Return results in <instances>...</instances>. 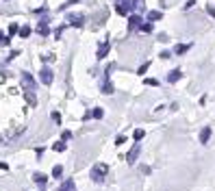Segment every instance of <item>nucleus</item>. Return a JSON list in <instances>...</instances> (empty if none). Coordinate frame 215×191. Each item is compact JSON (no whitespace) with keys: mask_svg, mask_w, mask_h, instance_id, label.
I'll return each mask as SVG.
<instances>
[{"mask_svg":"<svg viewBox=\"0 0 215 191\" xmlns=\"http://www.w3.org/2000/svg\"><path fill=\"white\" fill-rule=\"evenodd\" d=\"M107 172H109V165H107V163H98V165L91 167V174H89V176H91L93 183H104Z\"/></svg>","mask_w":215,"mask_h":191,"instance_id":"f257e3e1","label":"nucleus"},{"mask_svg":"<svg viewBox=\"0 0 215 191\" xmlns=\"http://www.w3.org/2000/svg\"><path fill=\"white\" fill-rule=\"evenodd\" d=\"M135 7H137V0H120V2H115V9H118L120 15H128L130 11H135Z\"/></svg>","mask_w":215,"mask_h":191,"instance_id":"f03ea898","label":"nucleus"},{"mask_svg":"<svg viewBox=\"0 0 215 191\" xmlns=\"http://www.w3.org/2000/svg\"><path fill=\"white\" fill-rule=\"evenodd\" d=\"M68 24L74 26V28H81V26L85 24V17H83L81 13H70V15H68Z\"/></svg>","mask_w":215,"mask_h":191,"instance_id":"7ed1b4c3","label":"nucleus"},{"mask_svg":"<svg viewBox=\"0 0 215 191\" xmlns=\"http://www.w3.org/2000/svg\"><path fill=\"white\" fill-rule=\"evenodd\" d=\"M52 76H54V74H52V70L43 65L42 72H39V81H42L43 85H50V83H52Z\"/></svg>","mask_w":215,"mask_h":191,"instance_id":"20e7f679","label":"nucleus"},{"mask_svg":"<svg viewBox=\"0 0 215 191\" xmlns=\"http://www.w3.org/2000/svg\"><path fill=\"white\" fill-rule=\"evenodd\" d=\"M33 183H35L39 189H46V185H48V176L42 174V172H35V174H33Z\"/></svg>","mask_w":215,"mask_h":191,"instance_id":"39448f33","label":"nucleus"},{"mask_svg":"<svg viewBox=\"0 0 215 191\" xmlns=\"http://www.w3.org/2000/svg\"><path fill=\"white\" fill-rule=\"evenodd\" d=\"M22 85H24V89H35L37 87L35 81H33V76L28 72H22Z\"/></svg>","mask_w":215,"mask_h":191,"instance_id":"423d86ee","label":"nucleus"},{"mask_svg":"<svg viewBox=\"0 0 215 191\" xmlns=\"http://www.w3.org/2000/svg\"><path fill=\"white\" fill-rule=\"evenodd\" d=\"M109 50H111V44H109V42H102V44L98 46V52H96L98 61H100V59H104V56L109 54Z\"/></svg>","mask_w":215,"mask_h":191,"instance_id":"0eeeda50","label":"nucleus"},{"mask_svg":"<svg viewBox=\"0 0 215 191\" xmlns=\"http://www.w3.org/2000/svg\"><path fill=\"white\" fill-rule=\"evenodd\" d=\"M139 152H141V148H139V143H135V145H132V150H130L128 154H126V161H128L130 165H132V163L137 161V156H139Z\"/></svg>","mask_w":215,"mask_h":191,"instance_id":"6e6552de","label":"nucleus"},{"mask_svg":"<svg viewBox=\"0 0 215 191\" xmlns=\"http://www.w3.org/2000/svg\"><path fill=\"white\" fill-rule=\"evenodd\" d=\"M48 22H50V20H48V17H43L42 22L37 24V33H39V35H43V37L50 33V26H48Z\"/></svg>","mask_w":215,"mask_h":191,"instance_id":"1a4fd4ad","label":"nucleus"},{"mask_svg":"<svg viewBox=\"0 0 215 191\" xmlns=\"http://www.w3.org/2000/svg\"><path fill=\"white\" fill-rule=\"evenodd\" d=\"M139 26H141V17H139L137 13H132V15L128 17V28L135 31V28H139Z\"/></svg>","mask_w":215,"mask_h":191,"instance_id":"9d476101","label":"nucleus"},{"mask_svg":"<svg viewBox=\"0 0 215 191\" xmlns=\"http://www.w3.org/2000/svg\"><path fill=\"white\" fill-rule=\"evenodd\" d=\"M59 191H76V183H74L72 178H68V180H63V183H61Z\"/></svg>","mask_w":215,"mask_h":191,"instance_id":"9b49d317","label":"nucleus"},{"mask_svg":"<svg viewBox=\"0 0 215 191\" xmlns=\"http://www.w3.org/2000/svg\"><path fill=\"white\" fill-rule=\"evenodd\" d=\"M180 76H182V72H180V70H172V72L168 74V83H176Z\"/></svg>","mask_w":215,"mask_h":191,"instance_id":"f8f14e48","label":"nucleus"},{"mask_svg":"<svg viewBox=\"0 0 215 191\" xmlns=\"http://www.w3.org/2000/svg\"><path fill=\"white\" fill-rule=\"evenodd\" d=\"M26 100H28V104H31V106H35V104H37V98H35V89H26Z\"/></svg>","mask_w":215,"mask_h":191,"instance_id":"ddd939ff","label":"nucleus"},{"mask_svg":"<svg viewBox=\"0 0 215 191\" xmlns=\"http://www.w3.org/2000/svg\"><path fill=\"white\" fill-rule=\"evenodd\" d=\"M209 139H211V128H202V133H200V141L209 143Z\"/></svg>","mask_w":215,"mask_h":191,"instance_id":"4468645a","label":"nucleus"},{"mask_svg":"<svg viewBox=\"0 0 215 191\" xmlns=\"http://www.w3.org/2000/svg\"><path fill=\"white\" fill-rule=\"evenodd\" d=\"M18 33H20V24L11 22V24H9V37H13V35H18Z\"/></svg>","mask_w":215,"mask_h":191,"instance_id":"2eb2a0df","label":"nucleus"},{"mask_svg":"<svg viewBox=\"0 0 215 191\" xmlns=\"http://www.w3.org/2000/svg\"><path fill=\"white\" fill-rule=\"evenodd\" d=\"M157 20H161V11H150L148 13V22H157Z\"/></svg>","mask_w":215,"mask_h":191,"instance_id":"dca6fc26","label":"nucleus"},{"mask_svg":"<svg viewBox=\"0 0 215 191\" xmlns=\"http://www.w3.org/2000/svg\"><path fill=\"white\" fill-rule=\"evenodd\" d=\"M143 33H152L154 31V26H152V22H141V26H139Z\"/></svg>","mask_w":215,"mask_h":191,"instance_id":"f3484780","label":"nucleus"},{"mask_svg":"<svg viewBox=\"0 0 215 191\" xmlns=\"http://www.w3.org/2000/svg\"><path fill=\"white\" fill-rule=\"evenodd\" d=\"M91 117H96V120H102V117H104V111L98 106V109H93V111H91Z\"/></svg>","mask_w":215,"mask_h":191,"instance_id":"a211bd4d","label":"nucleus"},{"mask_svg":"<svg viewBox=\"0 0 215 191\" xmlns=\"http://www.w3.org/2000/svg\"><path fill=\"white\" fill-rule=\"evenodd\" d=\"M189 48H191V44H185V46L180 44V46H176V50H174V52H176V54H185Z\"/></svg>","mask_w":215,"mask_h":191,"instance_id":"6ab92c4d","label":"nucleus"},{"mask_svg":"<svg viewBox=\"0 0 215 191\" xmlns=\"http://www.w3.org/2000/svg\"><path fill=\"white\" fill-rule=\"evenodd\" d=\"M31 33H33V31H31V26H22V28H20V37H24V39H26Z\"/></svg>","mask_w":215,"mask_h":191,"instance_id":"aec40b11","label":"nucleus"},{"mask_svg":"<svg viewBox=\"0 0 215 191\" xmlns=\"http://www.w3.org/2000/svg\"><path fill=\"white\" fill-rule=\"evenodd\" d=\"M61 174H63V165H54V169H52V176H54V178H61Z\"/></svg>","mask_w":215,"mask_h":191,"instance_id":"412c9836","label":"nucleus"},{"mask_svg":"<svg viewBox=\"0 0 215 191\" xmlns=\"http://www.w3.org/2000/svg\"><path fill=\"white\" fill-rule=\"evenodd\" d=\"M52 150H54V152H63V150H65V141H57L52 145Z\"/></svg>","mask_w":215,"mask_h":191,"instance_id":"4be33fe9","label":"nucleus"},{"mask_svg":"<svg viewBox=\"0 0 215 191\" xmlns=\"http://www.w3.org/2000/svg\"><path fill=\"white\" fill-rule=\"evenodd\" d=\"M11 44V37H4L2 33H0V46H9Z\"/></svg>","mask_w":215,"mask_h":191,"instance_id":"5701e85b","label":"nucleus"},{"mask_svg":"<svg viewBox=\"0 0 215 191\" xmlns=\"http://www.w3.org/2000/svg\"><path fill=\"white\" fill-rule=\"evenodd\" d=\"M143 83H146V85H152V87H157V85H159V81H157V78H143Z\"/></svg>","mask_w":215,"mask_h":191,"instance_id":"b1692460","label":"nucleus"},{"mask_svg":"<svg viewBox=\"0 0 215 191\" xmlns=\"http://www.w3.org/2000/svg\"><path fill=\"white\" fill-rule=\"evenodd\" d=\"M143 135H146V130H141V128H137L135 130V139L139 141V139H143Z\"/></svg>","mask_w":215,"mask_h":191,"instance_id":"393cba45","label":"nucleus"},{"mask_svg":"<svg viewBox=\"0 0 215 191\" xmlns=\"http://www.w3.org/2000/svg\"><path fill=\"white\" fill-rule=\"evenodd\" d=\"M159 56H161V59H170V56H172V52H170V50H161V54H159Z\"/></svg>","mask_w":215,"mask_h":191,"instance_id":"a878e982","label":"nucleus"},{"mask_svg":"<svg viewBox=\"0 0 215 191\" xmlns=\"http://www.w3.org/2000/svg\"><path fill=\"white\" fill-rule=\"evenodd\" d=\"M63 28H65V26H61V28H57V33H54V37H57V39H61V35H63Z\"/></svg>","mask_w":215,"mask_h":191,"instance_id":"bb28decb","label":"nucleus"},{"mask_svg":"<svg viewBox=\"0 0 215 191\" xmlns=\"http://www.w3.org/2000/svg\"><path fill=\"white\" fill-rule=\"evenodd\" d=\"M148 65H150V61H146V63H143V65H141V67H139V74H143V72H146V70H148Z\"/></svg>","mask_w":215,"mask_h":191,"instance_id":"cd10ccee","label":"nucleus"},{"mask_svg":"<svg viewBox=\"0 0 215 191\" xmlns=\"http://www.w3.org/2000/svg\"><path fill=\"white\" fill-rule=\"evenodd\" d=\"M126 141V137H124V135H120V137H118V139H115V143H118V145H122V143Z\"/></svg>","mask_w":215,"mask_h":191,"instance_id":"c85d7f7f","label":"nucleus"},{"mask_svg":"<svg viewBox=\"0 0 215 191\" xmlns=\"http://www.w3.org/2000/svg\"><path fill=\"white\" fill-rule=\"evenodd\" d=\"M207 13H209L211 17H215V7H207Z\"/></svg>","mask_w":215,"mask_h":191,"instance_id":"c756f323","label":"nucleus"},{"mask_svg":"<svg viewBox=\"0 0 215 191\" xmlns=\"http://www.w3.org/2000/svg\"><path fill=\"white\" fill-rule=\"evenodd\" d=\"M193 4H196V0H187V4H185V9H191Z\"/></svg>","mask_w":215,"mask_h":191,"instance_id":"7c9ffc66","label":"nucleus"},{"mask_svg":"<svg viewBox=\"0 0 215 191\" xmlns=\"http://www.w3.org/2000/svg\"><path fill=\"white\" fill-rule=\"evenodd\" d=\"M7 167H9V165H7L4 161H0V169H7Z\"/></svg>","mask_w":215,"mask_h":191,"instance_id":"2f4dec72","label":"nucleus"},{"mask_svg":"<svg viewBox=\"0 0 215 191\" xmlns=\"http://www.w3.org/2000/svg\"><path fill=\"white\" fill-rule=\"evenodd\" d=\"M74 2H78V0H70V2H68V4H74Z\"/></svg>","mask_w":215,"mask_h":191,"instance_id":"473e14b6","label":"nucleus"},{"mask_svg":"<svg viewBox=\"0 0 215 191\" xmlns=\"http://www.w3.org/2000/svg\"><path fill=\"white\" fill-rule=\"evenodd\" d=\"M39 191H46V189H39Z\"/></svg>","mask_w":215,"mask_h":191,"instance_id":"72a5a7b5","label":"nucleus"}]
</instances>
